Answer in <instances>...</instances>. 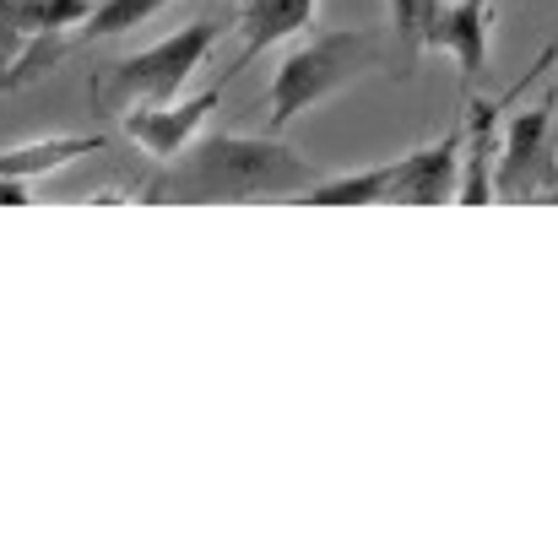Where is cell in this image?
I'll return each mask as SVG.
<instances>
[{"mask_svg":"<svg viewBox=\"0 0 558 552\" xmlns=\"http://www.w3.org/2000/svg\"><path fill=\"white\" fill-rule=\"evenodd\" d=\"M320 180L315 163L271 136H239V131H201L180 158L158 163V174L142 184V200L153 206H233V200H299Z\"/></svg>","mask_w":558,"mask_h":552,"instance_id":"1","label":"cell"},{"mask_svg":"<svg viewBox=\"0 0 558 552\" xmlns=\"http://www.w3.org/2000/svg\"><path fill=\"white\" fill-rule=\"evenodd\" d=\"M396 76V49L385 27H337V33H310L271 76L266 87V114L271 131H288L310 109L331 103L364 76Z\"/></svg>","mask_w":558,"mask_h":552,"instance_id":"2","label":"cell"},{"mask_svg":"<svg viewBox=\"0 0 558 552\" xmlns=\"http://www.w3.org/2000/svg\"><path fill=\"white\" fill-rule=\"evenodd\" d=\"M217 44V22L201 16V22H185L174 33H163L158 44H142L136 54L114 60L98 82H93V98L98 109H131V103H163V98H180L190 87V76L206 65Z\"/></svg>","mask_w":558,"mask_h":552,"instance_id":"3","label":"cell"},{"mask_svg":"<svg viewBox=\"0 0 558 552\" xmlns=\"http://www.w3.org/2000/svg\"><path fill=\"white\" fill-rule=\"evenodd\" d=\"M558 87L532 103L515 109L505 142H499V169H494V195L499 200H543L558 195Z\"/></svg>","mask_w":558,"mask_h":552,"instance_id":"4","label":"cell"},{"mask_svg":"<svg viewBox=\"0 0 558 552\" xmlns=\"http://www.w3.org/2000/svg\"><path fill=\"white\" fill-rule=\"evenodd\" d=\"M222 103V87H206V93H180V98H163V103H131L120 114L125 125V142L142 147L153 163H169L180 158L190 142L206 131V120L217 114Z\"/></svg>","mask_w":558,"mask_h":552,"instance_id":"5","label":"cell"},{"mask_svg":"<svg viewBox=\"0 0 558 552\" xmlns=\"http://www.w3.org/2000/svg\"><path fill=\"white\" fill-rule=\"evenodd\" d=\"M461 152H466V120H456L428 147H412L396 158V200L390 206H445L461 189Z\"/></svg>","mask_w":558,"mask_h":552,"instance_id":"6","label":"cell"},{"mask_svg":"<svg viewBox=\"0 0 558 552\" xmlns=\"http://www.w3.org/2000/svg\"><path fill=\"white\" fill-rule=\"evenodd\" d=\"M434 54H450L461 82L477 87L494 54V0H445L434 27Z\"/></svg>","mask_w":558,"mask_h":552,"instance_id":"7","label":"cell"},{"mask_svg":"<svg viewBox=\"0 0 558 552\" xmlns=\"http://www.w3.org/2000/svg\"><path fill=\"white\" fill-rule=\"evenodd\" d=\"M315 11L320 0H244L239 16H233V33H239V54L228 71L250 65L255 54H266L271 44L293 38V33H310L315 27Z\"/></svg>","mask_w":558,"mask_h":552,"instance_id":"8","label":"cell"},{"mask_svg":"<svg viewBox=\"0 0 558 552\" xmlns=\"http://www.w3.org/2000/svg\"><path fill=\"white\" fill-rule=\"evenodd\" d=\"M109 142L104 136H38V142H16V147H0V174L5 180H44L54 169H71L82 158H104Z\"/></svg>","mask_w":558,"mask_h":552,"instance_id":"9","label":"cell"},{"mask_svg":"<svg viewBox=\"0 0 558 552\" xmlns=\"http://www.w3.org/2000/svg\"><path fill=\"white\" fill-rule=\"evenodd\" d=\"M390 200H396V158L353 174H326L299 195V206H390Z\"/></svg>","mask_w":558,"mask_h":552,"instance_id":"10","label":"cell"},{"mask_svg":"<svg viewBox=\"0 0 558 552\" xmlns=\"http://www.w3.org/2000/svg\"><path fill=\"white\" fill-rule=\"evenodd\" d=\"M390 5V49H396V76H407L417 65V54L434 49V27H439V11L445 0H385Z\"/></svg>","mask_w":558,"mask_h":552,"instance_id":"11","label":"cell"},{"mask_svg":"<svg viewBox=\"0 0 558 552\" xmlns=\"http://www.w3.org/2000/svg\"><path fill=\"white\" fill-rule=\"evenodd\" d=\"M163 5H174V0H93L87 22H82L71 38H120V33H136V27L153 22Z\"/></svg>","mask_w":558,"mask_h":552,"instance_id":"12","label":"cell"},{"mask_svg":"<svg viewBox=\"0 0 558 552\" xmlns=\"http://www.w3.org/2000/svg\"><path fill=\"white\" fill-rule=\"evenodd\" d=\"M0 206H33V184L0 174Z\"/></svg>","mask_w":558,"mask_h":552,"instance_id":"13","label":"cell"}]
</instances>
